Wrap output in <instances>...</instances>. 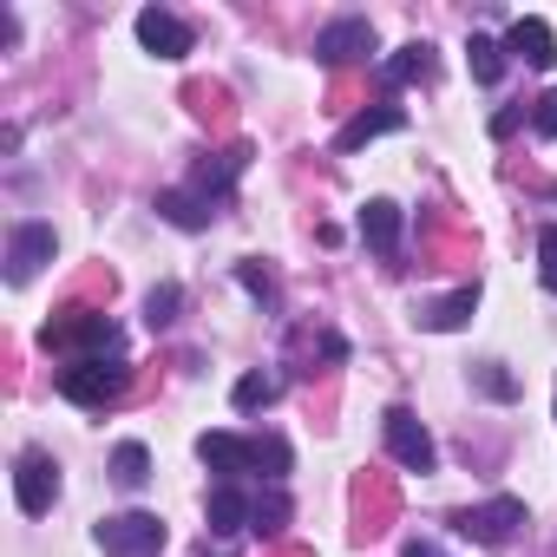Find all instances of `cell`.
<instances>
[{"mask_svg": "<svg viewBox=\"0 0 557 557\" xmlns=\"http://www.w3.org/2000/svg\"><path fill=\"white\" fill-rule=\"evenodd\" d=\"M47 348H60V355H73V361H119V329L106 322V315H92V309H66L60 322H47V335H40Z\"/></svg>", "mask_w": 557, "mask_h": 557, "instance_id": "cell-1", "label": "cell"}, {"mask_svg": "<svg viewBox=\"0 0 557 557\" xmlns=\"http://www.w3.org/2000/svg\"><path fill=\"white\" fill-rule=\"evenodd\" d=\"M53 387H60V400H73V407H112V400L132 387V368H125V355H119V361H66V368L53 374Z\"/></svg>", "mask_w": 557, "mask_h": 557, "instance_id": "cell-2", "label": "cell"}, {"mask_svg": "<svg viewBox=\"0 0 557 557\" xmlns=\"http://www.w3.org/2000/svg\"><path fill=\"white\" fill-rule=\"evenodd\" d=\"M99 550L106 557H158L164 550V518L158 511H119L99 524Z\"/></svg>", "mask_w": 557, "mask_h": 557, "instance_id": "cell-3", "label": "cell"}, {"mask_svg": "<svg viewBox=\"0 0 557 557\" xmlns=\"http://www.w3.org/2000/svg\"><path fill=\"white\" fill-rule=\"evenodd\" d=\"M453 524H459V537H472V544H492V550H498V544H511V537H518V524H524V498H505V492H498V498H485V505L459 511Z\"/></svg>", "mask_w": 557, "mask_h": 557, "instance_id": "cell-4", "label": "cell"}, {"mask_svg": "<svg viewBox=\"0 0 557 557\" xmlns=\"http://www.w3.org/2000/svg\"><path fill=\"white\" fill-rule=\"evenodd\" d=\"M53 249H60L53 223H40V216L14 223V236H8V283H14V289H21V283H34V275L53 262Z\"/></svg>", "mask_w": 557, "mask_h": 557, "instance_id": "cell-5", "label": "cell"}, {"mask_svg": "<svg viewBox=\"0 0 557 557\" xmlns=\"http://www.w3.org/2000/svg\"><path fill=\"white\" fill-rule=\"evenodd\" d=\"M53 498H60V466H53V453L27 446L21 466H14V505L27 518H40V511H53Z\"/></svg>", "mask_w": 557, "mask_h": 557, "instance_id": "cell-6", "label": "cell"}, {"mask_svg": "<svg viewBox=\"0 0 557 557\" xmlns=\"http://www.w3.org/2000/svg\"><path fill=\"white\" fill-rule=\"evenodd\" d=\"M368 53H374V21H361V14H342V21H329L315 34V60L322 66H355Z\"/></svg>", "mask_w": 557, "mask_h": 557, "instance_id": "cell-7", "label": "cell"}, {"mask_svg": "<svg viewBox=\"0 0 557 557\" xmlns=\"http://www.w3.org/2000/svg\"><path fill=\"white\" fill-rule=\"evenodd\" d=\"M381 426H387V453H394L407 472H433V466H440V446H433V433H426V426H420L407 407H387V420H381Z\"/></svg>", "mask_w": 557, "mask_h": 557, "instance_id": "cell-8", "label": "cell"}, {"mask_svg": "<svg viewBox=\"0 0 557 557\" xmlns=\"http://www.w3.org/2000/svg\"><path fill=\"white\" fill-rule=\"evenodd\" d=\"M505 53H511V60H524L531 73H550V60H557V34H550V21L518 14V21L505 27Z\"/></svg>", "mask_w": 557, "mask_h": 557, "instance_id": "cell-9", "label": "cell"}, {"mask_svg": "<svg viewBox=\"0 0 557 557\" xmlns=\"http://www.w3.org/2000/svg\"><path fill=\"white\" fill-rule=\"evenodd\" d=\"M138 47L158 53V60H184V53H190V27H184L171 8H145V14H138Z\"/></svg>", "mask_w": 557, "mask_h": 557, "instance_id": "cell-10", "label": "cell"}, {"mask_svg": "<svg viewBox=\"0 0 557 557\" xmlns=\"http://www.w3.org/2000/svg\"><path fill=\"white\" fill-rule=\"evenodd\" d=\"M400 230H407L400 203H387V197H368V203H361V243H368L374 256H394V249H400Z\"/></svg>", "mask_w": 557, "mask_h": 557, "instance_id": "cell-11", "label": "cell"}, {"mask_svg": "<svg viewBox=\"0 0 557 557\" xmlns=\"http://www.w3.org/2000/svg\"><path fill=\"white\" fill-rule=\"evenodd\" d=\"M400 125H407L400 106H374V112H355L335 145H342V151H361V145H374V138H387V132H400Z\"/></svg>", "mask_w": 557, "mask_h": 557, "instance_id": "cell-12", "label": "cell"}, {"mask_svg": "<svg viewBox=\"0 0 557 557\" xmlns=\"http://www.w3.org/2000/svg\"><path fill=\"white\" fill-rule=\"evenodd\" d=\"M472 309H479V283L453 289L446 302H426V309H420V329H433V335H453V329H466V322H472Z\"/></svg>", "mask_w": 557, "mask_h": 557, "instance_id": "cell-13", "label": "cell"}, {"mask_svg": "<svg viewBox=\"0 0 557 557\" xmlns=\"http://www.w3.org/2000/svg\"><path fill=\"white\" fill-rule=\"evenodd\" d=\"M197 459H203L210 472H223V485H230L236 472H249V440H236V433H203V440H197Z\"/></svg>", "mask_w": 557, "mask_h": 557, "instance_id": "cell-14", "label": "cell"}, {"mask_svg": "<svg viewBox=\"0 0 557 557\" xmlns=\"http://www.w3.org/2000/svg\"><path fill=\"white\" fill-rule=\"evenodd\" d=\"M203 518H210V531H223V537H230V531H243V524L256 518V498H243L236 485H216V492H210V505H203Z\"/></svg>", "mask_w": 557, "mask_h": 557, "instance_id": "cell-15", "label": "cell"}, {"mask_svg": "<svg viewBox=\"0 0 557 557\" xmlns=\"http://www.w3.org/2000/svg\"><path fill=\"white\" fill-rule=\"evenodd\" d=\"M413 79H433V47H426V40H407V47L381 66V86H413Z\"/></svg>", "mask_w": 557, "mask_h": 557, "instance_id": "cell-16", "label": "cell"}, {"mask_svg": "<svg viewBox=\"0 0 557 557\" xmlns=\"http://www.w3.org/2000/svg\"><path fill=\"white\" fill-rule=\"evenodd\" d=\"M158 216L164 223H177V230H210V203L197 197V190H158Z\"/></svg>", "mask_w": 557, "mask_h": 557, "instance_id": "cell-17", "label": "cell"}, {"mask_svg": "<svg viewBox=\"0 0 557 557\" xmlns=\"http://www.w3.org/2000/svg\"><path fill=\"white\" fill-rule=\"evenodd\" d=\"M289 459H296V453H289V440H283V433H256V440H249V472H262L269 485L289 472Z\"/></svg>", "mask_w": 557, "mask_h": 557, "instance_id": "cell-18", "label": "cell"}, {"mask_svg": "<svg viewBox=\"0 0 557 557\" xmlns=\"http://www.w3.org/2000/svg\"><path fill=\"white\" fill-rule=\"evenodd\" d=\"M243 158H249V151L236 145V151H223L216 164H203V171H197V197H203V203H223L230 184H236V171H243Z\"/></svg>", "mask_w": 557, "mask_h": 557, "instance_id": "cell-19", "label": "cell"}, {"mask_svg": "<svg viewBox=\"0 0 557 557\" xmlns=\"http://www.w3.org/2000/svg\"><path fill=\"white\" fill-rule=\"evenodd\" d=\"M466 60H472V79H479V86H498V79H505V40L472 34V40H466Z\"/></svg>", "mask_w": 557, "mask_h": 557, "instance_id": "cell-20", "label": "cell"}, {"mask_svg": "<svg viewBox=\"0 0 557 557\" xmlns=\"http://www.w3.org/2000/svg\"><path fill=\"white\" fill-rule=\"evenodd\" d=\"M230 400H236V413H262V407L283 400V381H275V374H243L230 387Z\"/></svg>", "mask_w": 557, "mask_h": 557, "instance_id": "cell-21", "label": "cell"}, {"mask_svg": "<svg viewBox=\"0 0 557 557\" xmlns=\"http://www.w3.org/2000/svg\"><path fill=\"white\" fill-rule=\"evenodd\" d=\"M289 518H296V505H289L283 485H262V492H256V518H249V531H283Z\"/></svg>", "mask_w": 557, "mask_h": 557, "instance_id": "cell-22", "label": "cell"}, {"mask_svg": "<svg viewBox=\"0 0 557 557\" xmlns=\"http://www.w3.org/2000/svg\"><path fill=\"white\" fill-rule=\"evenodd\" d=\"M112 479H119L125 492H138V485L151 479V453H145L138 440H125V446H112Z\"/></svg>", "mask_w": 557, "mask_h": 557, "instance_id": "cell-23", "label": "cell"}, {"mask_svg": "<svg viewBox=\"0 0 557 557\" xmlns=\"http://www.w3.org/2000/svg\"><path fill=\"white\" fill-rule=\"evenodd\" d=\"M177 309H184V289H177V283H158V289L145 296V322H151V329H171Z\"/></svg>", "mask_w": 557, "mask_h": 557, "instance_id": "cell-24", "label": "cell"}, {"mask_svg": "<svg viewBox=\"0 0 557 557\" xmlns=\"http://www.w3.org/2000/svg\"><path fill=\"white\" fill-rule=\"evenodd\" d=\"M236 283H243L256 302H275V283H269V269H262L256 256H243V262H236Z\"/></svg>", "mask_w": 557, "mask_h": 557, "instance_id": "cell-25", "label": "cell"}, {"mask_svg": "<svg viewBox=\"0 0 557 557\" xmlns=\"http://www.w3.org/2000/svg\"><path fill=\"white\" fill-rule=\"evenodd\" d=\"M537 275H544V289L557 296V223L537 230Z\"/></svg>", "mask_w": 557, "mask_h": 557, "instance_id": "cell-26", "label": "cell"}, {"mask_svg": "<svg viewBox=\"0 0 557 557\" xmlns=\"http://www.w3.org/2000/svg\"><path fill=\"white\" fill-rule=\"evenodd\" d=\"M479 387H485L492 400H518V381H511L505 368H485V374H479Z\"/></svg>", "mask_w": 557, "mask_h": 557, "instance_id": "cell-27", "label": "cell"}, {"mask_svg": "<svg viewBox=\"0 0 557 557\" xmlns=\"http://www.w3.org/2000/svg\"><path fill=\"white\" fill-rule=\"evenodd\" d=\"M531 132H537V138H557V92H544V99H537V112H531Z\"/></svg>", "mask_w": 557, "mask_h": 557, "instance_id": "cell-28", "label": "cell"}, {"mask_svg": "<svg viewBox=\"0 0 557 557\" xmlns=\"http://www.w3.org/2000/svg\"><path fill=\"white\" fill-rule=\"evenodd\" d=\"M518 125H524V106H505V112H498V119H492V138H511V132H518Z\"/></svg>", "mask_w": 557, "mask_h": 557, "instance_id": "cell-29", "label": "cell"}, {"mask_svg": "<svg viewBox=\"0 0 557 557\" xmlns=\"http://www.w3.org/2000/svg\"><path fill=\"white\" fill-rule=\"evenodd\" d=\"M400 557H446V550H440L433 537H407V544H400Z\"/></svg>", "mask_w": 557, "mask_h": 557, "instance_id": "cell-30", "label": "cell"}]
</instances>
